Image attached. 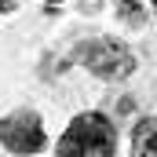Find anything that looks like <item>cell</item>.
Instances as JSON below:
<instances>
[{"label": "cell", "mask_w": 157, "mask_h": 157, "mask_svg": "<svg viewBox=\"0 0 157 157\" xmlns=\"http://www.w3.org/2000/svg\"><path fill=\"white\" fill-rule=\"evenodd\" d=\"M55 154L59 157H117V128L99 110L77 113L70 121V128L62 132Z\"/></svg>", "instance_id": "cell-1"}, {"label": "cell", "mask_w": 157, "mask_h": 157, "mask_svg": "<svg viewBox=\"0 0 157 157\" xmlns=\"http://www.w3.org/2000/svg\"><path fill=\"white\" fill-rule=\"evenodd\" d=\"M80 59H84V66L95 77H102V80H124L135 70V55L124 44H117V40H91V44L80 48Z\"/></svg>", "instance_id": "cell-2"}, {"label": "cell", "mask_w": 157, "mask_h": 157, "mask_svg": "<svg viewBox=\"0 0 157 157\" xmlns=\"http://www.w3.org/2000/svg\"><path fill=\"white\" fill-rule=\"evenodd\" d=\"M0 143H4V150H11L18 157L44 150V124H40V117L33 110H18V113L4 117L0 121Z\"/></svg>", "instance_id": "cell-3"}, {"label": "cell", "mask_w": 157, "mask_h": 157, "mask_svg": "<svg viewBox=\"0 0 157 157\" xmlns=\"http://www.w3.org/2000/svg\"><path fill=\"white\" fill-rule=\"evenodd\" d=\"M132 157H157V117H146L132 132Z\"/></svg>", "instance_id": "cell-4"}, {"label": "cell", "mask_w": 157, "mask_h": 157, "mask_svg": "<svg viewBox=\"0 0 157 157\" xmlns=\"http://www.w3.org/2000/svg\"><path fill=\"white\" fill-rule=\"evenodd\" d=\"M117 11H121V18H124L128 26H143V22H146V11L139 7V0H121Z\"/></svg>", "instance_id": "cell-5"}, {"label": "cell", "mask_w": 157, "mask_h": 157, "mask_svg": "<svg viewBox=\"0 0 157 157\" xmlns=\"http://www.w3.org/2000/svg\"><path fill=\"white\" fill-rule=\"evenodd\" d=\"M0 11H11V0H0Z\"/></svg>", "instance_id": "cell-6"}, {"label": "cell", "mask_w": 157, "mask_h": 157, "mask_svg": "<svg viewBox=\"0 0 157 157\" xmlns=\"http://www.w3.org/2000/svg\"><path fill=\"white\" fill-rule=\"evenodd\" d=\"M150 4H154V11H157V0H150Z\"/></svg>", "instance_id": "cell-7"}, {"label": "cell", "mask_w": 157, "mask_h": 157, "mask_svg": "<svg viewBox=\"0 0 157 157\" xmlns=\"http://www.w3.org/2000/svg\"><path fill=\"white\" fill-rule=\"evenodd\" d=\"M51 4H62V0H51Z\"/></svg>", "instance_id": "cell-8"}]
</instances>
